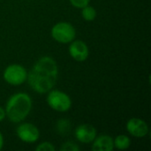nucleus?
I'll return each mask as SVG.
<instances>
[{
  "label": "nucleus",
  "mask_w": 151,
  "mask_h": 151,
  "mask_svg": "<svg viewBox=\"0 0 151 151\" xmlns=\"http://www.w3.org/2000/svg\"><path fill=\"white\" fill-rule=\"evenodd\" d=\"M58 76V66L54 58L44 56L39 58L27 73V81L34 91L45 94L56 85Z\"/></svg>",
  "instance_id": "f257e3e1"
},
{
  "label": "nucleus",
  "mask_w": 151,
  "mask_h": 151,
  "mask_svg": "<svg viewBox=\"0 0 151 151\" xmlns=\"http://www.w3.org/2000/svg\"><path fill=\"white\" fill-rule=\"evenodd\" d=\"M32 99L28 94L19 92L12 95L5 105V116L12 123L22 122L30 113Z\"/></svg>",
  "instance_id": "f03ea898"
},
{
  "label": "nucleus",
  "mask_w": 151,
  "mask_h": 151,
  "mask_svg": "<svg viewBox=\"0 0 151 151\" xmlns=\"http://www.w3.org/2000/svg\"><path fill=\"white\" fill-rule=\"evenodd\" d=\"M47 104L58 112H66L72 107L71 97L66 93L57 89H51L48 92Z\"/></svg>",
  "instance_id": "7ed1b4c3"
},
{
  "label": "nucleus",
  "mask_w": 151,
  "mask_h": 151,
  "mask_svg": "<svg viewBox=\"0 0 151 151\" xmlns=\"http://www.w3.org/2000/svg\"><path fill=\"white\" fill-rule=\"evenodd\" d=\"M51 36L58 42L69 43L74 40L76 31L71 23L61 21L55 24L51 28Z\"/></svg>",
  "instance_id": "20e7f679"
},
{
  "label": "nucleus",
  "mask_w": 151,
  "mask_h": 151,
  "mask_svg": "<svg viewBox=\"0 0 151 151\" xmlns=\"http://www.w3.org/2000/svg\"><path fill=\"white\" fill-rule=\"evenodd\" d=\"M3 77L8 84L12 86H19L27 81V72L21 65L12 64L4 69Z\"/></svg>",
  "instance_id": "39448f33"
},
{
  "label": "nucleus",
  "mask_w": 151,
  "mask_h": 151,
  "mask_svg": "<svg viewBox=\"0 0 151 151\" xmlns=\"http://www.w3.org/2000/svg\"><path fill=\"white\" fill-rule=\"evenodd\" d=\"M18 138L26 143H34L39 140L40 131L36 126L31 123H22L16 129Z\"/></svg>",
  "instance_id": "423d86ee"
},
{
  "label": "nucleus",
  "mask_w": 151,
  "mask_h": 151,
  "mask_svg": "<svg viewBox=\"0 0 151 151\" xmlns=\"http://www.w3.org/2000/svg\"><path fill=\"white\" fill-rule=\"evenodd\" d=\"M69 54L77 62L85 61L89 55V50L86 42L81 40H73L70 42Z\"/></svg>",
  "instance_id": "0eeeda50"
},
{
  "label": "nucleus",
  "mask_w": 151,
  "mask_h": 151,
  "mask_svg": "<svg viewBox=\"0 0 151 151\" xmlns=\"http://www.w3.org/2000/svg\"><path fill=\"white\" fill-rule=\"evenodd\" d=\"M127 132L134 137L142 138L149 134V126L148 124L138 118L130 119L127 123Z\"/></svg>",
  "instance_id": "6e6552de"
},
{
  "label": "nucleus",
  "mask_w": 151,
  "mask_h": 151,
  "mask_svg": "<svg viewBox=\"0 0 151 151\" xmlns=\"http://www.w3.org/2000/svg\"><path fill=\"white\" fill-rule=\"evenodd\" d=\"M74 134L80 142L91 143L96 137V129L90 124H81L76 127Z\"/></svg>",
  "instance_id": "1a4fd4ad"
},
{
  "label": "nucleus",
  "mask_w": 151,
  "mask_h": 151,
  "mask_svg": "<svg viewBox=\"0 0 151 151\" xmlns=\"http://www.w3.org/2000/svg\"><path fill=\"white\" fill-rule=\"evenodd\" d=\"M91 149L93 151H112L114 150L113 139L107 134L96 137L92 142Z\"/></svg>",
  "instance_id": "9d476101"
},
{
  "label": "nucleus",
  "mask_w": 151,
  "mask_h": 151,
  "mask_svg": "<svg viewBox=\"0 0 151 151\" xmlns=\"http://www.w3.org/2000/svg\"><path fill=\"white\" fill-rule=\"evenodd\" d=\"M113 143H114V148L120 150H125L130 147L131 140L128 136L125 134H119L113 140Z\"/></svg>",
  "instance_id": "9b49d317"
},
{
  "label": "nucleus",
  "mask_w": 151,
  "mask_h": 151,
  "mask_svg": "<svg viewBox=\"0 0 151 151\" xmlns=\"http://www.w3.org/2000/svg\"><path fill=\"white\" fill-rule=\"evenodd\" d=\"M71 122L66 119H61L57 122L56 125V130L58 134L61 135L68 134L71 131Z\"/></svg>",
  "instance_id": "f8f14e48"
},
{
  "label": "nucleus",
  "mask_w": 151,
  "mask_h": 151,
  "mask_svg": "<svg viewBox=\"0 0 151 151\" xmlns=\"http://www.w3.org/2000/svg\"><path fill=\"white\" fill-rule=\"evenodd\" d=\"M81 16L86 21H93L96 17V11L93 6L88 4L81 8Z\"/></svg>",
  "instance_id": "ddd939ff"
},
{
  "label": "nucleus",
  "mask_w": 151,
  "mask_h": 151,
  "mask_svg": "<svg viewBox=\"0 0 151 151\" xmlns=\"http://www.w3.org/2000/svg\"><path fill=\"white\" fill-rule=\"evenodd\" d=\"M36 151H55L56 148L55 146L50 142H44L40 143L36 148H35Z\"/></svg>",
  "instance_id": "4468645a"
},
{
  "label": "nucleus",
  "mask_w": 151,
  "mask_h": 151,
  "mask_svg": "<svg viewBox=\"0 0 151 151\" xmlns=\"http://www.w3.org/2000/svg\"><path fill=\"white\" fill-rule=\"evenodd\" d=\"M61 151H79L80 148L77 144H75L73 142H65L61 148H60Z\"/></svg>",
  "instance_id": "2eb2a0df"
},
{
  "label": "nucleus",
  "mask_w": 151,
  "mask_h": 151,
  "mask_svg": "<svg viewBox=\"0 0 151 151\" xmlns=\"http://www.w3.org/2000/svg\"><path fill=\"white\" fill-rule=\"evenodd\" d=\"M69 1L73 6L76 8H80V9L88 5L90 2V0H69Z\"/></svg>",
  "instance_id": "dca6fc26"
},
{
  "label": "nucleus",
  "mask_w": 151,
  "mask_h": 151,
  "mask_svg": "<svg viewBox=\"0 0 151 151\" xmlns=\"http://www.w3.org/2000/svg\"><path fill=\"white\" fill-rule=\"evenodd\" d=\"M5 111H4V109H3L1 106H0V122L3 121L4 119H5Z\"/></svg>",
  "instance_id": "f3484780"
},
{
  "label": "nucleus",
  "mask_w": 151,
  "mask_h": 151,
  "mask_svg": "<svg viewBox=\"0 0 151 151\" xmlns=\"http://www.w3.org/2000/svg\"><path fill=\"white\" fill-rule=\"evenodd\" d=\"M3 146H4V136L2 133L0 132V150L3 149Z\"/></svg>",
  "instance_id": "a211bd4d"
}]
</instances>
